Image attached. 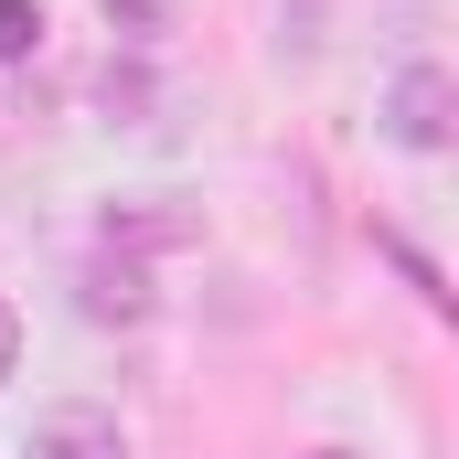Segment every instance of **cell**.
<instances>
[{"label":"cell","mask_w":459,"mask_h":459,"mask_svg":"<svg viewBox=\"0 0 459 459\" xmlns=\"http://www.w3.org/2000/svg\"><path fill=\"white\" fill-rule=\"evenodd\" d=\"M385 139L395 150H449L459 139V75L449 65H406L385 86Z\"/></svg>","instance_id":"1"},{"label":"cell","mask_w":459,"mask_h":459,"mask_svg":"<svg viewBox=\"0 0 459 459\" xmlns=\"http://www.w3.org/2000/svg\"><path fill=\"white\" fill-rule=\"evenodd\" d=\"M32 459H128L108 406H43L32 417Z\"/></svg>","instance_id":"2"},{"label":"cell","mask_w":459,"mask_h":459,"mask_svg":"<svg viewBox=\"0 0 459 459\" xmlns=\"http://www.w3.org/2000/svg\"><path fill=\"white\" fill-rule=\"evenodd\" d=\"M160 246H204L193 204H108V256H160Z\"/></svg>","instance_id":"3"},{"label":"cell","mask_w":459,"mask_h":459,"mask_svg":"<svg viewBox=\"0 0 459 459\" xmlns=\"http://www.w3.org/2000/svg\"><path fill=\"white\" fill-rule=\"evenodd\" d=\"M75 299H86V321H117V332H139V321H150V267H139V256H86Z\"/></svg>","instance_id":"4"},{"label":"cell","mask_w":459,"mask_h":459,"mask_svg":"<svg viewBox=\"0 0 459 459\" xmlns=\"http://www.w3.org/2000/svg\"><path fill=\"white\" fill-rule=\"evenodd\" d=\"M97 11H108V32H117V43H160L182 0H97Z\"/></svg>","instance_id":"5"},{"label":"cell","mask_w":459,"mask_h":459,"mask_svg":"<svg viewBox=\"0 0 459 459\" xmlns=\"http://www.w3.org/2000/svg\"><path fill=\"white\" fill-rule=\"evenodd\" d=\"M43 54V0H0V65H32Z\"/></svg>","instance_id":"6"},{"label":"cell","mask_w":459,"mask_h":459,"mask_svg":"<svg viewBox=\"0 0 459 459\" xmlns=\"http://www.w3.org/2000/svg\"><path fill=\"white\" fill-rule=\"evenodd\" d=\"M97 86H108V117H117V108H150V75H139V65H117V54H108V75H97Z\"/></svg>","instance_id":"7"},{"label":"cell","mask_w":459,"mask_h":459,"mask_svg":"<svg viewBox=\"0 0 459 459\" xmlns=\"http://www.w3.org/2000/svg\"><path fill=\"white\" fill-rule=\"evenodd\" d=\"M22 374V321H11V299H0V385Z\"/></svg>","instance_id":"8"},{"label":"cell","mask_w":459,"mask_h":459,"mask_svg":"<svg viewBox=\"0 0 459 459\" xmlns=\"http://www.w3.org/2000/svg\"><path fill=\"white\" fill-rule=\"evenodd\" d=\"M299 459H352V449H299Z\"/></svg>","instance_id":"9"}]
</instances>
